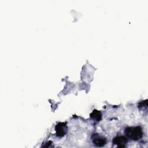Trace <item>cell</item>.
<instances>
[{"instance_id":"277c9868","label":"cell","mask_w":148,"mask_h":148,"mask_svg":"<svg viewBox=\"0 0 148 148\" xmlns=\"http://www.w3.org/2000/svg\"><path fill=\"white\" fill-rule=\"evenodd\" d=\"M113 143L119 147H124L127 143V139L125 136H117L113 138Z\"/></svg>"},{"instance_id":"5b68a950","label":"cell","mask_w":148,"mask_h":148,"mask_svg":"<svg viewBox=\"0 0 148 148\" xmlns=\"http://www.w3.org/2000/svg\"><path fill=\"white\" fill-rule=\"evenodd\" d=\"M90 118L97 121H99L102 119V114L100 111L94 109L90 114Z\"/></svg>"},{"instance_id":"8992f818","label":"cell","mask_w":148,"mask_h":148,"mask_svg":"<svg viewBox=\"0 0 148 148\" xmlns=\"http://www.w3.org/2000/svg\"><path fill=\"white\" fill-rule=\"evenodd\" d=\"M51 144H52V142L51 141H49L48 142L46 143V144L44 146H43V147H50V146H51Z\"/></svg>"},{"instance_id":"3957f363","label":"cell","mask_w":148,"mask_h":148,"mask_svg":"<svg viewBox=\"0 0 148 148\" xmlns=\"http://www.w3.org/2000/svg\"><path fill=\"white\" fill-rule=\"evenodd\" d=\"M56 135L59 137L64 136L68 131V127L65 123H58L55 127Z\"/></svg>"},{"instance_id":"7a4b0ae2","label":"cell","mask_w":148,"mask_h":148,"mask_svg":"<svg viewBox=\"0 0 148 148\" xmlns=\"http://www.w3.org/2000/svg\"><path fill=\"white\" fill-rule=\"evenodd\" d=\"M92 143L97 147H102L107 142L106 139L98 133H93L91 135Z\"/></svg>"},{"instance_id":"6da1fadb","label":"cell","mask_w":148,"mask_h":148,"mask_svg":"<svg viewBox=\"0 0 148 148\" xmlns=\"http://www.w3.org/2000/svg\"><path fill=\"white\" fill-rule=\"evenodd\" d=\"M124 134L128 138L132 140H138L143 136L142 128L140 126L128 127L124 130Z\"/></svg>"}]
</instances>
